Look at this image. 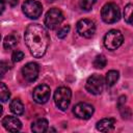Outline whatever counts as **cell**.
Masks as SVG:
<instances>
[{
  "label": "cell",
  "instance_id": "cell-29",
  "mask_svg": "<svg viewBox=\"0 0 133 133\" xmlns=\"http://www.w3.org/2000/svg\"><path fill=\"white\" fill-rule=\"evenodd\" d=\"M47 1H49V2H53L54 0H47Z\"/></svg>",
  "mask_w": 133,
  "mask_h": 133
},
{
  "label": "cell",
  "instance_id": "cell-15",
  "mask_svg": "<svg viewBox=\"0 0 133 133\" xmlns=\"http://www.w3.org/2000/svg\"><path fill=\"white\" fill-rule=\"evenodd\" d=\"M10 110L16 115H22L24 113V105L20 99H14L10 102Z\"/></svg>",
  "mask_w": 133,
  "mask_h": 133
},
{
  "label": "cell",
  "instance_id": "cell-2",
  "mask_svg": "<svg viewBox=\"0 0 133 133\" xmlns=\"http://www.w3.org/2000/svg\"><path fill=\"white\" fill-rule=\"evenodd\" d=\"M72 98V91L69 87L60 86L58 87L54 92V102L55 105L62 111H65L71 103Z\"/></svg>",
  "mask_w": 133,
  "mask_h": 133
},
{
  "label": "cell",
  "instance_id": "cell-17",
  "mask_svg": "<svg viewBox=\"0 0 133 133\" xmlns=\"http://www.w3.org/2000/svg\"><path fill=\"white\" fill-rule=\"evenodd\" d=\"M17 45H18V37L15 34H9L4 37V41H3L4 49L10 50V49H14Z\"/></svg>",
  "mask_w": 133,
  "mask_h": 133
},
{
  "label": "cell",
  "instance_id": "cell-13",
  "mask_svg": "<svg viewBox=\"0 0 133 133\" xmlns=\"http://www.w3.org/2000/svg\"><path fill=\"white\" fill-rule=\"evenodd\" d=\"M115 125V119L111 117H106L97 123V130L101 132H109L114 128Z\"/></svg>",
  "mask_w": 133,
  "mask_h": 133
},
{
  "label": "cell",
  "instance_id": "cell-6",
  "mask_svg": "<svg viewBox=\"0 0 133 133\" xmlns=\"http://www.w3.org/2000/svg\"><path fill=\"white\" fill-rule=\"evenodd\" d=\"M22 10L29 19H37L43 12V5L35 0H26L22 5Z\"/></svg>",
  "mask_w": 133,
  "mask_h": 133
},
{
  "label": "cell",
  "instance_id": "cell-3",
  "mask_svg": "<svg viewBox=\"0 0 133 133\" xmlns=\"http://www.w3.org/2000/svg\"><path fill=\"white\" fill-rule=\"evenodd\" d=\"M101 17H102V20L107 24H112L117 22L121 18V11L118 6L112 2L106 3L102 7Z\"/></svg>",
  "mask_w": 133,
  "mask_h": 133
},
{
  "label": "cell",
  "instance_id": "cell-7",
  "mask_svg": "<svg viewBox=\"0 0 133 133\" xmlns=\"http://www.w3.org/2000/svg\"><path fill=\"white\" fill-rule=\"evenodd\" d=\"M104 87V79L101 75L94 74L86 80L85 88L91 95H100Z\"/></svg>",
  "mask_w": 133,
  "mask_h": 133
},
{
  "label": "cell",
  "instance_id": "cell-18",
  "mask_svg": "<svg viewBox=\"0 0 133 133\" xmlns=\"http://www.w3.org/2000/svg\"><path fill=\"white\" fill-rule=\"evenodd\" d=\"M124 19L127 23H133V4H127L124 9Z\"/></svg>",
  "mask_w": 133,
  "mask_h": 133
},
{
  "label": "cell",
  "instance_id": "cell-30",
  "mask_svg": "<svg viewBox=\"0 0 133 133\" xmlns=\"http://www.w3.org/2000/svg\"><path fill=\"white\" fill-rule=\"evenodd\" d=\"M132 25H133V23H132Z\"/></svg>",
  "mask_w": 133,
  "mask_h": 133
},
{
  "label": "cell",
  "instance_id": "cell-26",
  "mask_svg": "<svg viewBox=\"0 0 133 133\" xmlns=\"http://www.w3.org/2000/svg\"><path fill=\"white\" fill-rule=\"evenodd\" d=\"M125 103H126V97H125V96H122V97L118 99V101H117V107L121 108L122 106L125 105Z\"/></svg>",
  "mask_w": 133,
  "mask_h": 133
},
{
  "label": "cell",
  "instance_id": "cell-10",
  "mask_svg": "<svg viewBox=\"0 0 133 133\" xmlns=\"http://www.w3.org/2000/svg\"><path fill=\"white\" fill-rule=\"evenodd\" d=\"M73 113L80 119H88L94 114V107L87 103H78L73 108Z\"/></svg>",
  "mask_w": 133,
  "mask_h": 133
},
{
  "label": "cell",
  "instance_id": "cell-12",
  "mask_svg": "<svg viewBox=\"0 0 133 133\" xmlns=\"http://www.w3.org/2000/svg\"><path fill=\"white\" fill-rule=\"evenodd\" d=\"M2 126L4 127L5 130L7 131H12V132H17L21 129L22 127V123L20 122L19 118H17L16 116H11V115H7L4 116L2 119Z\"/></svg>",
  "mask_w": 133,
  "mask_h": 133
},
{
  "label": "cell",
  "instance_id": "cell-11",
  "mask_svg": "<svg viewBox=\"0 0 133 133\" xmlns=\"http://www.w3.org/2000/svg\"><path fill=\"white\" fill-rule=\"evenodd\" d=\"M39 68L38 64L35 62H28L22 69V75L28 82H33L36 80L38 76Z\"/></svg>",
  "mask_w": 133,
  "mask_h": 133
},
{
  "label": "cell",
  "instance_id": "cell-4",
  "mask_svg": "<svg viewBox=\"0 0 133 133\" xmlns=\"http://www.w3.org/2000/svg\"><path fill=\"white\" fill-rule=\"evenodd\" d=\"M124 42V36L119 30L116 29H111L109 30L105 36H104V46L106 49L113 51L116 50L122 46Z\"/></svg>",
  "mask_w": 133,
  "mask_h": 133
},
{
  "label": "cell",
  "instance_id": "cell-20",
  "mask_svg": "<svg viewBox=\"0 0 133 133\" xmlns=\"http://www.w3.org/2000/svg\"><path fill=\"white\" fill-rule=\"evenodd\" d=\"M106 63H107L106 57L104 55H102V54L97 55L95 60H94V66L96 69H103L104 66H106Z\"/></svg>",
  "mask_w": 133,
  "mask_h": 133
},
{
  "label": "cell",
  "instance_id": "cell-28",
  "mask_svg": "<svg viewBox=\"0 0 133 133\" xmlns=\"http://www.w3.org/2000/svg\"><path fill=\"white\" fill-rule=\"evenodd\" d=\"M1 14H3L4 11V8H5V5H4V0H1Z\"/></svg>",
  "mask_w": 133,
  "mask_h": 133
},
{
  "label": "cell",
  "instance_id": "cell-25",
  "mask_svg": "<svg viewBox=\"0 0 133 133\" xmlns=\"http://www.w3.org/2000/svg\"><path fill=\"white\" fill-rule=\"evenodd\" d=\"M0 69H1V76L3 77L4 76V74L6 73V71H8L9 69H10V65L7 63V62H5V61H1V63H0Z\"/></svg>",
  "mask_w": 133,
  "mask_h": 133
},
{
  "label": "cell",
  "instance_id": "cell-24",
  "mask_svg": "<svg viewBox=\"0 0 133 133\" xmlns=\"http://www.w3.org/2000/svg\"><path fill=\"white\" fill-rule=\"evenodd\" d=\"M23 58H24V53H23L22 51H20V50L14 51V53H12V55H11V59H12L14 62H19V61H21Z\"/></svg>",
  "mask_w": 133,
  "mask_h": 133
},
{
  "label": "cell",
  "instance_id": "cell-9",
  "mask_svg": "<svg viewBox=\"0 0 133 133\" xmlns=\"http://www.w3.org/2000/svg\"><path fill=\"white\" fill-rule=\"evenodd\" d=\"M50 95H51L50 87L46 84L37 85L32 92L33 100L37 104H45L46 102H48V100L50 99Z\"/></svg>",
  "mask_w": 133,
  "mask_h": 133
},
{
  "label": "cell",
  "instance_id": "cell-8",
  "mask_svg": "<svg viewBox=\"0 0 133 133\" xmlns=\"http://www.w3.org/2000/svg\"><path fill=\"white\" fill-rule=\"evenodd\" d=\"M76 28H77V32L81 36L86 37V38L94 36V34L96 32L95 22L89 19H82V20L78 21Z\"/></svg>",
  "mask_w": 133,
  "mask_h": 133
},
{
  "label": "cell",
  "instance_id": "cell-16",
  "mask_svg": "<svg viewBox=\"0 0 133 133\" xmlns=\"http://www.w3.org/2000/svg\"><path fill=\"white\" fill-rule=\"evenodd\" d=\"M118 77H119L118 71L111 70V71L107 72L106 77H105V83H106V85L107 86H113L116 83V81L118 80Z\"/></svg>",
  "mask_w": 133,
  "mask_h": 133
},
{
  "label": "cell",
  "instance_id": "cell-21",
  "mask_svg": "<svg viewBox=\"0 0 133 133\" xmlns=\"http://www.w3.org/2000/svg\"><path fill=\"white\" fill-rule=\"evenodd\" d=\"M97 2V0H80L79 5L81 7V9L83 10H90L94 6V4Z\"/></svg>",
  "mask_w": 133,
  "mask_h": 133
},
{
  "label": "cell",
  "instance_id": "cell-27",
  "mask_svg": "<svg viewBox=\"0 0 133 133\" xmlns=\"http://www.w3.org/2000/svg\"><path fill=\"white\" fill-rule=\"evenodd\" d=\"M4 1H6V3L9 4L10 6H16L19 2V0H4Z\"/></svg>",
  "mask_w": 133,
  "mask_h": 133
},
{
  "label": "cell",
  "instance_id": "cell-22",
  "mask_svg": "<svg viewBox=\"0 0 133 133\" xmlns=\"http://www.w3.org/2000/svg\"><path fill=\"white\" fill-rule=\"evenodd\" d=\"M119 112H121V115H122V117H123L124 119L130 118V116H131V114H132L130 108H129V107H125V105L119 108Z\"/></svg>",
  "mask_w": 133,
  "mask_h": 133
},
{
  "label": "cell",
  "instance_id": "cell-5",
  "mask_svg": "<svg viewBox=\"0 0 133 133\" xmlns=\"http://www.w3.org/2000/svg\"><path fill=\"white\" fill-rule=\"evenodd\" d=\"M63 21V14L60 9L58 8H51L47 11L46 17H45V26L50 29L54 30L56 29Z\"/></svg>",
  "mask_w": 133,
  "mask_h": 133
},
{
  "label": "cell",
  "instance_id": "cell-19",
  "mask_svg": "<svg viewBox=\"0 0 133 133\" xmlns=\"http://www.w3.org/2000/svg\"><path fill=\"white\" fill-rule=\"evenodd\" d=\"M9 97H10V92H9L8 87L5 85V83L1 82V84H0V99H1V101L3 103L6 102L9 99Z\"/></svg>",
  "mask_w": 133,
  "mask_h": 133
},
{
  "label": "cell",
  "instance_id": "cell-23",
  "mask_svg": "<svg viewBox=\"0 0 133 133\" xmlns=\"http://www.w3.org/2000/svg\"><path fill=\"white\" fill-rule=\"evenodd\" d=\"M69 31H70V26H69V25H65V26L61 27V28L57 31V37H58V38H64V37L68 35Z\"/></svg>",
  "mask_w": 133,
  "mask_h": 133
},
{
  "label": "cell",
  "instance_id": "cell-1",
  "mask_svg": "<svg viewBox=\"0 0 133 133\" xmlns=\"http://www.w3.org/2000/svg\"><path fill=\"white\" fill-rule=\"evenodd\" d=\"M25 44L29 49L30 53L36 57L41 58L45 55L49 46V35L47 30L39 24H30L25 30Z\"/></svg>",
  "mask_w": 133,
  "mask_h": 133
},
{
  "label": "cell",
  "instance_id": "cell-14",
  "mask_svg": "<svg viewBox=\"0 0 133 133\" xmlns=\"http://www.w3.org/2000/svg\"><path fill=\"white\" fill-rule=\"evenodd\" d=\"M31 130L34 133H43L48 131V121L45 118H38L31 124Z\"/></svg>",
  "mask_w": 133,
  "mask_h": 133
}]
</instances>
